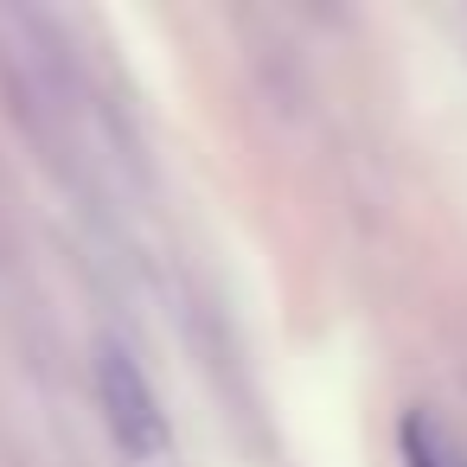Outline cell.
I'll return each mask as SVG.
<instances>
[{"mask_svg":"<svg viewBox=\"0 0 467 467\" xmlns=\"http://www.w3.org/2000/svg\"><path fill=\"white\" fill-rule=\"evenodd\" d=\"M97 403H103L116 441H122L135 461L167 454V410H161L154 384L141 378V365H135L122 346H103V358H97Z\"/></svg>","mask_w":467,"mask_h":467,"instance_id":"obj_1","label":"cell"}]
</instances>
